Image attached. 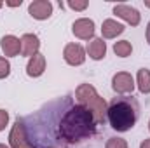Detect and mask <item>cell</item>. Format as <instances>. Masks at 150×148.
Returning <instances> with one entry per match:
<instances>
[{
    "instance_id": "6da1fadb",
    "label": "cell",
    "mask_w": 150,
    "mask_h": 148,
    "mask_svg": "<svg viewBox=\"0 0 150 148\" xmlns=\"http://www.w3.org/2000/svg\"><path fill=\"white\" fill-rule=\"evenodd\" d=\"M96 131V120L89 108L77 105L67 111L59 122V136L67 143H79L87 140Z\"/></svg>"
},
{
    "instance_id": "7a4b0ae2",
    "label": "cell",
    "mask_w": 150,
    "mask_h": 148,
    "mask_svg": "<svg viewBox=\"0 0 150 148\" xmlns=\"http://www.w3.org/2000/svg\"><path fill=\"white\" fill-rule=\"evenodd\" d=\"M107 117H108V122H110L112 129L119 131V132H126L136 124L138 105L133 99L115 98L110 103L108 110H107Z\"/></svg>"
},
{
    "instance_id": "3957f363",
    "label": "cell",
    "mask_w": 150,
    "mask_h": 148,
    "mask_svg": "<svg viewBox=\"0 0 150 148\" xmlns=\"http://www.w3.org/2000/svg\"><path fill=\"white\" fill-rule=\"evenodd\" d=\"M9 145L11 148H35L28 141V134H26V127L23 124V120H16V124L11 129L9 134Z\"/></svg>"
},
{
    "instance_id": "277c9868",
    "label": "cell",
    "mask_w": 150,
    "mask_h": 148,
    "mask_svg": "<svg viewBox=\"0 0 150 148\" xmlns=\"http://www.w3.org/2000/svg\"><path fill=\"white\" fill-rule=\"evenodd\" d=\"M63 58L68 65L80 66L86 61V51L80 44H67L65 49H63Z\"/></svg>"
},
{
    "instance_id": "5b68a950",
    "label": "cell",
    "mask_w": 150,
    "mask_h": 148,
    "mask_svg": "<svg viewBox=\"0 0 150 148\" xmlns=\"http://www.w3.org/2000/svg\"><path fill=\"white\" fill-rule=\"evenodd\" d=\"M112 89L119 94H129L134 91V80L131 73L127 72H119V73L113 75L112 78Z\"/></svg>"
},
{
    "instance_id": "8992f818",
    "label": "cell",
    "mask_w": 150,
    "mask_h": 148,
    "mask_svg": "<svg viewBox=\"0 0 150 148\" xmlns=\"http://www.w3.org/2000/svg\"><path fill=\"white\" fill-rule=\"evenodd\" d=\"M113 14H117V18L124 19V21H126L127 25H131V26H138V25H140V19H142L138 9H134V7H131V5H126V4H117V5L113 7Z\"/></svg>"
},
{
    "instance_id": "52a82bcc",
    "label": "cell",
    "mask_w": 150,
    "mask_h": 148,
    "mask_svg": "<svg viewBox=\"0 0 150 148\" xmlns=\"http://www.w3.org/2000/svg\"><path fill=\"white\" fill-rule=\"evenodd\" d=\"M28 14L33 19H38V21L49 19L51 14H52V4L49 0H35L28 5Z\"/></svg>"
},
{
    "instance_id": "ba28073f",
    "label": "cell",
    "mask_w": 150,
    "mask_h": 148,
    "mask_svg": "<svg viewBox=\"0 0 150 148\" xmlns=\"http://www.w3.org/2000/svg\"><path fill=\"white\" fill-rule=\"evenodd\" d=\"M72 32L77 38L80 40H93L94 35V21L93 19H87V18H80L77 19L74 25H72Z\"/></svg>"
},
{
    "instance_id": "9c48e42d",
    "label": "cell",
    "mask_w": 150,
    "mask_h": 148,
    "mask_svg": "<svg viewBox=\"0 0 150 148\" xmlns=\"http://www.w3.org/2000/svg\"><path fill=\"white\" fill-rule=\"evenodd\" d=\"M82 106H86V108L91 110L94 120H96V124H103V122H105V117H107V110H108V108H107L105 99H103L100 94H96L87 105H82Z\"/></svg>"
},
{
    "instance_id": "30bf717a",
    "label": "cell",
    "mask_w": 150,
    "mask_h": 148,
    "mask_svg": "<svg viewBox=\"0 0 150 148\" xmlns=\"http://www.w3.org/2000/svg\"><path fill=\"white\" fill-rule=\"evenodd\" d=\"M38 47H40V42H38V37L33 35V33H25L21 37V54L23 56H35L38 52Z\"/></svg>"
},
{
    "instance_id": "8fae6325",
    "label": "cell",
    "mask_w": 150,
    "mask_h": 148,
    "mask_svg": "<svg viewBox=\"0 0 150 148\" xmlns=\"http://www.w3.org/2000/svg\"><path fill=\"white\" fill-rule=\"evenodd\" d=\"M0 47H2V51H4L5 56L12 58V56L19 54V51H21V40L16 38L14 35H5L0 40Z\"/></svg>"
},
{
    "instance_id": "7c38bea8",
    "label": "cell",
    "mask_w": 150,
    "mask_h": 148,
    "mask_svg": "<svg viewBox=\"0 0 150 148\" xmlns=\"http://www.w3.org/2000/svg\"><path fill=\"white\" fill-rule=\"evenodd\" d=\"M87 54L91 59L94 61H100L105 58L107 54V44L103 42V38H93L89 44H87Z\"/></svg>"
},
{
    "instance_id": "4fadbf2b",
    "label": "cell",
    "mask_w": 150,
    "mask_h": 148,
    "mask_svg": "<svg viewBox=\"0 0 150 148\" xmlns=\"http://www.w3.org/2000/svg\"><path fill=\"white\" fill-rule=\"evenodd\" d=\"M44 70H45V58H44V54L37 52L35 56L30 58V61L26 65V73L30 77H40L44 73Z\"/></svg>"
},
{
    "instance_id": "5bb4252c",
    "label": "cell",
    "mask_w": 150,
    "mask_h": 148,
    "mask_svg": "<svg viewBox=\"0 0 150 148\" xmlns=\"http://www.w3.org/2000/svg\"><path fill=\"white\" fill-rule=\"evenodd\" d=\"M96 94L98 92H96V89L91 84H80L77 87V91H75V99H77L79 105H87Z\"/></svg>"
},
{
    "instance_id": "9a60e30c",
    "label": "cell",
    "mask_w": 150,
    "mask_h": 148,
    "mask_svg": "<svg viewBox=\"0 0 150 148\" xmlns=\"http://www.w3.org/2000/svg\"><path fill=\"white\" fill-rule=\"evenodd\" d=\"M124 32V26L120 23H117L115 19H105L101 25V33L103 38H115L117 35H120Z\"/></svg>"
},
{
    "instance_id": "2e32d148",
    "label": "cell",
    "mask_w": 150,
    "mask_h": 148,
    "mask_svg": "<svg viewBox=\"0 0 150 148\" xmlns=\"http://www.w3.org/2000/svg\"><path fill=\"white\" fill-rule=\"evenodd\" d=\"M136 84H138V89H140L142 94H149L150 92V70H147V68L138 70Z\"/></svg>"
},
{
    "instance_id": "e0dca14e",
    "label": "cell",
    "mask_w": 150,
    "mask_h": 148,
    "mask_svg": "<svg viewBox=\"0 0 150 148\" xmlns=\"http://www.w3.org/2000/svg\"><path fill=\"white\" fill-rule=\"evenodd\" d=\"M113 52H115L119 58H127V56H131V52H133V45H131L129 40L115 42V44H113Z\"/></svg>"
},
{
    "instance_id": "ac0fdd59",
    "label": "cell",
    "mask_w": 150,
    "mask_h": 148,
    "mask_svg": "<svg viewBox=\"0 0 150 148\" xmlns=\"http://www.w3.org/2000/svg\"><path fill=\"white\" fill-rule=\"evenodd\" d=\"M105 148H127V143H126V140H122V138H110V140L107 141Z\"/></svg>"
},
{
    "instance_id": "d6986e66",
    "label": "cell",
    "mask_w": 150,
    "mask_h": 148,
    "mask_svg": "<svg viewBox=\"0 0 150 148\" xmlns=\"http://www.w3.org/2000/svg\"><path fill=\"white\" fill-rule=\"evenodd\" d=\"M11 73V63L5 58H0V78H5Z\"/></svg>"
},
{
    "instance_id": "ffe728a7",
    "label": "cell",
    "mask_w": 150,
    "mask_h": 148,
    "mask_svg": "<svg viewBox=\"0 0 150 148\" xmlns=\"http://www.w3.org/2000/svg\"><path fill=\"white\" fill-rule=\"evenodd\" d=\"M7 124H9V113L5 110H0V131H4Z\"/></svg>"
},
{
    "instance_id": "44dd1931",
    "label": "cell",
    "mask_w": 150,
    "mask_h": 148,
    "mask_svg": "<svg viewBox=\"0 0 150 148\" xmlns=\"http://www.w3.org/2000/svg\"><path fill=\"white\" fill-rule=\"evenodd\" d=\"M68 7L74 9V11H84L87 7V2L86 0L84 2H68Z\"/></svg>"
},
{
    "instance_id": "7402d4cb",
    "label": "cell",
    "mask_w": 150,
    "mask_h": 148,
    "mask_svg": "<svg viewBox=\"0 0 150 148\" xmlns=\"http://www.w3.org/2000/svg\"><path fill=\"white\" fill-rule=\"evenodd\" d=\"M140 148H150V138H149V140H145V141H142Z\"/></svg>"
},
{
    "instance_id": "603a6c76",
    "label": "cell",
    "mask_w": 150,
    "mask_h": 148,
    "mask_svg": "<svg viewBox=\"0 0 150 148\" xmlns=\"http://www.w3.org/2000/svg\"><path fill=\"white\" fill-rule=\"evenodd\" d=\"M7 5H11V7H16V5H21V0H19V2H7Z\"/></svg>"
},
{
    "instance_id": "cb8c5ba5",
    "label": "cell",
    "mask_w": 150,
    "mask_h": 148,
    "mask_svg": "<svg viewBox=\"0 0 150 148\" xmlns=\"http://www.w3.org/2000/svg\"><path fill=\"white\" fill-rule=\"evenodd\" d=\"M147 42L150 44V23L147 25Z\"/></svg>"
},
{
    "instance_id": "d4e9b609",
    "label": "cell",
    "mask_w": 150,
    "mask_h": 148,
    "mask_svg": "<svg viewBox=\"0 0 150 148\" xmlns=\"http://www.w3.org/2000/svg\"><path fill=\"white\" fill-rule=\"evenodd\" d=\"M0 148H9V147H5V145H2V143H0Z\"/></svg>"
},
{
    "instance_id": "484cf974",
    "label": "cell",
    "mask_w": 150,
    "mask_h": 148,
    "mask_svg": "<svg viewBox=\"0 0 150 148\" xmlns=\"http://www.w3.org/2000/svg\"><path fill=\"white\" fill-rule=\"evenodd\" d=\"M145 5H147V7H150V2H145Z\"/></svg>"
},
{
    "instance_id": "4316f807",
    "label": "cell",
    "mask_w": 150,
    "mask_h": 148,
    "mask_svg": "<svg viewBox=\"0 0 150 148\" xmlns=\"http://www.w3.org/2000/svg\"><path fill=\"white\" fill-rule=\"evenodd\" d=\"M149 129H150V120H149Z\"/></svg>"
},
{
    "instance_id": "83f0119b",
    "label": "cell",
    "mask_w": 150,
    "mask_h": 148,
    "mask_svg": "<svg viewBox=\"0 0 150 148\" xmlns=\"http://www.w3.org/2000/svg\"><path fill=\"white\" fill-rule=\"evenodd\" d=\"M0 7H2V4H0Z\"/></svg>"
},
{
    "instance_id": "f1b7e54d",
    "label": "cell",
    "mask_w": 150,
    "mask_h": 148,
    "mask_svg": "<svg viewBox=\"0 0 150 148\" xmlns=\"http://www.w3.org/2000/svg\"><path fill=\"white\" fill-rule=\"evenodd\" d=\"M51 148H54V147H51Z\"/></svg>"
}]
</instances>
